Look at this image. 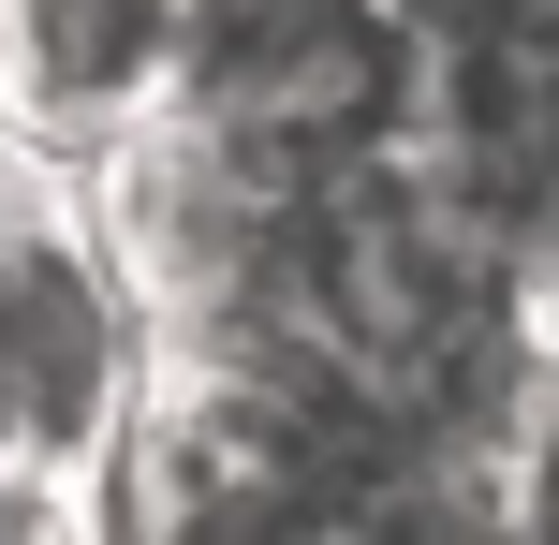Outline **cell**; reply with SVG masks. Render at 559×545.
<instances>
[{"instance_id":"2","label":"cell","mask_w":559,"mask_h":545,"mask_svg":"<svg viewBox=\"0 0 559 545\" xmlns=\"http://www.w3.org/2000/svg\"><path fill=\"white\" fill-rule=\"evenodd\" d=\"M192 118L265 192H338L442 118V45L397 0H222L192 59Z\"/></svg>"},{"instance_id":"3","label":"cell","mask_w":559,"mask_h":545,"mask_svg":"<svg viewBox=\"0 0 559 545\" xmlns=\"http://www.w3.org/2000/svg\"><path fill=\"white\" fill-rule=\"evenodd\" d=\"M192 59H206V0H0V118L59 177L163 133L192 104Z\"/></svg>"},{"instance_id":"6","label":"cell","mask_w":559,"mask_h":545,"mask_svg":"<svg viewBox=\"0 0 559 545\" xmlns=\"http://www.w3.org/2000/svg\"><path fill=\"white\" fill-rule=\"evenodd\" d=\"M206 15H222V0H206Z\"/></svg>"},{"instance_id":"5","label":"cell","mask_w":559,"mask_h":545,"mask_svg":"<svg viewBox=\"0 0 559 545\" xmlns=\"http://www.w3.org/2000/svg\"><path fill=\"white\" fill-rule=\"evenodd\" d=\"M29 192H59V163L15 133V118H0V206H29Z\"/></svg>"},{"instance_id":"1","label":"cell","mask_w":559,"mask_h":545,"mask_svg":"<svg viewBox=\"0 0 559 545\" xmlns=\"http://www.w3.org/2000/svg\"><path fill=\"white\" fill-rule=\"evenodd\" d=\"M147 369H163V310L88 222V192L59 177V192L0 206V472L59 531L88 517L118 531V442H133Z\"/></svg>"},{"instance_id":"4","label":"cell","mask_w":559,"mask_h":545,"mask_svg":"<svg viewBox=\"0 0 559 545\" xmlns=\"http://www.w3.org/2000/svg\"><path fill=\"white\" fill-rule=\"evenodd\" d=\"M515 517H531V531H559V354H545L531 428H515Z\"/></svg>"}]
</instances>
